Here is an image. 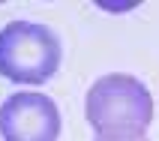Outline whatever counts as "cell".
I'll use <instances>...</instances> for the list:
<instances>
[{
  "instance_id": "cell-4",
  "label": "cell",
  "mask_w": 159,
  "mask_h": 141,
  "mask_svg": "<svg viewBox=\"0 0 159 141\" xmlns=\"http://www.w3.org/2000/svg\"><path fill=\"white\" fill-rule=\"evenodd\" d=\"M96 141H102V138H96ZM141 141H147V138H141Z\"/></svg>"
},
{
  "instance_id": "cell-1",
  "label": "cell",
  "mask_w": 159,
  "mask_h": 141,
  "mask_svg": "<svg viewBox=\"0 0 159 141\" xmlns=\"http://www.w3.org/2000/svg\"><path fill=\"white\" fill-rule=\"evenodd\" d=\"M84 114L102 141H141L153 123V99L135 75L111 72L87 90Z\"/></svg>"
},
{
  "instance_id": "cell-3",
  "label": "cell",
  "mask_w": 159,
  "mask_h": 141,
  "mask_svg": "<svg viewBox=\"0 0 159 141\" xmlns=\"http://www.w3.org/2000/svg\"><path fill=\"white\" fill-rule=\"evenodd\" d=\"M0 135L3 141H57L60 111L57 102L36 90H21L0 105Z\"/></svg>"
},
{
  "instance_id": "cell-2",
  "label": "cell",
  "mask_w": 159,
  "mask_h": 141,
  "mask_svg": "<svg viewBox=\"0 0 159 141\" xmlns=\"http://www.w3.org/2000/svg\"><path fill=\"white\" fill-rule=\"evenodd\" d=\"M63 48L51 27L36 21H9L0 30V75L15 84H45L60 69Z\"/></svg>"
}]
</instances>
